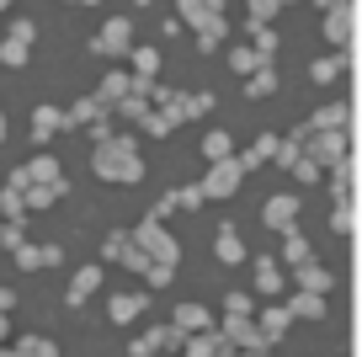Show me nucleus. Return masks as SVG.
<instances>
[{"label": "nucleus", "instance_id": "14", "mask_svg": "<svg viewBox=\"0 0 362 357\" xmlns=\"http://www.w3.org/2000/svg\"><path fill=\"white\" fill-rule=\"evenodd\" d=\"M181 357H235V341L229 336H187V346H181Z\"/></svg>", "mask_w": 362, "mask_h": 357}, {"label": "nucleus", "instance_id": "36", "mask_svg": "<svg viewBox=\"0 0 362 357\" xmlns=\"http://www.w3.org/2000/svg\"><path fill=\"white\" fill-rule=\"evenodd\" d=\"M245 6H250V22L256 27H272V16L283 11V0H245Z\"/></svg>", "mask_w": 362, "mask_h": 357}, {"label": "nucleus", "instance_id": "23", "mask_svg": "<svg viewBox=\"0 0 362 357\" xmlns=\"http://www.w3.org/2000/svg\"><path fill=\"white\" fill-rule=\"evenodd\" d=\"M288 310H293V320H325V293H304L298 288L293 299H288Z\"/></svg>", "mask_w": 362, "mask_h": 357}, {"label": "nucleus", "instance_id": "3", "mask_svg": "<svg viewBox=\"0 0 362 357\" xmlns=\"http://www.w3.org/2000/svg\"><path fill=\"white\" fill-rule=\"evenodd\" d=\"M155 101H160V112H165L170 123H192V118H203V112H214V91H165V86H155Z\"/></svg>", "mask_w": 362, "mask_h": 357}, {"label": "nucleus", "instance_id": "13", "mask_svg": "<svg viewBox=\"0 0 362 357\" xmlns=\"http://www.w3.org/2000/svg\"><path fill=\"white\" fill-rule=\"evenodd\" d=\"M288 320H293V310L288 304H267V310L256 314V325H261V336H267V346H277L288 336Z\"/></svg>", "mask_w": 362, "mask_h": 357}, {"label": "nucleus", "instance_id": "40", "mask_svg": "<svg viewBox=\"0 0 362 357\" xmlns=\"http://www.w3.org/2000/svg\"><path fill=\"white\" fill-rule=\"evenodd\" d=\"M330 230H336V234H351V203H336V213H330Z\"/></svg>", "mask_w": 362, "mask_h": 357}, {"label": "nucleus", "instance_id": "12", "mask_svg": "<svg viewBox=\"0 0 362 357\" xmlns=\"http://www.w3.org/2000/svg\"><path fill=\"white\" fill-rule=\"evenodd\" d=\"M96 288H102V261H96V267H80L75 278H69V293H64V304H69V310H80V304H86Z\"/></svg>", "mask_w": 362, "mask_h": 357}, {"label": "nucleus", "instance_id": "16", "mask_svg": "<svg viewBox=\"0 0 362 357\" xmlns=\"http://www.w3.org/2000/svg\"><path fill=\"white\" fill-rule=\"evenodd\" d=\"M277 144H283L277 134H256L245 149H240V166H245V171H256V166H267V160H277Z\"/></svg>", "mask_w": 362, "mask_h": 357}, {"label": "nucleus", "instance_id": "29", "mask_svg": "<svg viewBox=\"0 0 362 357\" xmlns=\"http://www.w3.org/2000/svg\"><path fill=\"white\" fill-rule=\"evenodd\" d=\"M261 64H267V59H261L256 48H245V43H235V48H229V69H240V75H245V80L256 75Z\"/></svg>", "mask_w": 362, "mask_h": 357}, {"label": "nucleus", "instance_id": "5", "mask_svg": "<svg viewBox=\"0 0 362 357\" xmlns=\"http://www.w3.org/2000/svg\"><path fill=\"white\" fill-rule=\"evenodd\" d=\"M33 38H37V27L27 22V16H16L11 33H6V43H0V64H6V69H22L27 59H33Z\"/></svg>", "mask_w": 362, "mask_h": 357}, {"label": "nucleus", "instance_id": "34", "mask_svg": "<svg viewBox=\"0 0 362 357\" xmlns=\"http://www.w3.org/2000/svg\"><path fill=\"white\" fill-rule=\"evenodd\" d=\"M272 91H277V69H272V64H261L256 75L245 80V96H272Z\"/></svg>", "mask_w": 362, "mask_h": 357}, {"label": "nucleus", "instance_id": "32", "mask_svg": "<svg viewBox=\"0 0 362 357\" xmlns=\"http://www.w3.org/2000/svg\"><path fill=\"white\" fill-rule=\"evenodd\" d=\"M341 69H346V59H341V54H330V59H315V64H309V80H315V86H330V80H336Z\"/></svg>", "mask_w": 362, "mask_h": 357}, {"label": "nucleus", "instance_id": "2", "mask_svg": "<svg viewBox=\"0 0 362 357\" xmlns=\"http://www.w3.org/2000/svg\"><path fill=\"white\" fill-rule=\"evenodd\" d=\"M128 234H134V246L144 251V256L155 261V267H170V272H176L181 251H176V240L165 234V224H160V219H144V224H134Z\"/></svg>", "mask_w": 362, "mask_h": 357}, {"label": "nucleus", "instance_id": "25", "mask_svg": "<svg viewBox=\"0 0 362 357\" xmlns=\"http://www.w3.org/2000/svg\"><path fill=\"white\" fill-rule=\"evenodd\" d=\"M315 256L309 251V240H304V230H293V234H283V267H304V261Z\"/></svg>", "mask_w": 362, "mask_h": 357}, {"label": "nucleus", "instance_id": "15", "mask_svg": "<svg viewBox=\"0 0 362 357\" xmlns=\"http://www.w3.org/2000/svg\"><path fill=\"white\" fill-rule=\"evenodd\" d=\"M293 283H298L304 293H330V288H336V272H325L315 256H309L304 267H293Z\"/></svg>", "mask_w": 362, "mask_h": 357}, {"label": "nucleus", "instance_id": "37", "mask_svg": "<svg viewBox=\"0 0 362 357\" xmlns=\"http://www.w3.org/2000/svg\"><path fill=\"white\" fill-rule=\"evenodd\" d=\"M16 346H22L27 357H59V346L48 341V336H22V341H16Z\"/></svg>", "mask_w": 362, "mask_h": 357}, {"label": "nucleus", "instance_id": "28", "mask_svg": "<svg viewBox=\"0 0 362 357\" xmlns=\"http://www.w3.org/2000/svg\"><path fill=\"white\" fill-rule=\"evenodd\" d=\"M309 128H315V134H330V128H346V107H341V101L320 107L315 118H309Z\"/></svg>", "mask_w": 362, "mask_h": 357}, {"label": "nucleus", "instance_id": "31", "mask_svg": "<svg viewBox=\"0 0 362 357\" xmlns=\"http://www.w3.org/2000/svg\"><path fill=\"white\" fill-rule=\"evenodd\" d=\"M325 38H330L336 48H346V38H351V11H346V6L325 16Z\"/></svg>", "mask_w": 362, "mask_h": 357}, {"label": "nucleus", "instance_id": "11", "mask_svg": "<svg viewBox=\"0 0 362 357\" xmlns=\"http://www.w3.org/2000/svg\"><path fill=\"white\" fill-rule=\"evenodd\" d=\"M283 283H288V267H283V261L256 256V293H261V299H277V293H283Z\"/></svg>", "mask_w": 362, "mask_h": 357}, {"label": "nucleus", "instance_id": "46", "mask_svg": "<svg viewBox=\"0 0 362 357\" xmlns=\"http://www.w3.org/2000/svg\"><path fill=\"white\" fill-rule=\"evenodd\" d=\"M0 139H6V112H0Z\"/></svg>", "mask_w": 362, "mask_h": 357}, {"label": "nucleus", "instance_id": "20", "mask_svg": "<svg viewBox=\"0 0 362 357\" xmlns=\"http://www.w3.org/2000/svg\"><path fill=\"white\" fill-rule=\"evenodd\" d=\"M27 187H54V181H64V171H59V160L54 155H37V160H27Z\"/></svg>", "mask_w": 362, "mask_h": 357}, {"label": "nucleus", "instance_id": "18", "mask_svg": "<svg viewBox=\"0 0 362 357\" xmlns=\"http://www.w3.org/2000/svg\"><path fill=\"white\" fill-rule=\"evenodd\" d=\"M208 320H214V314H208L203 304H176V314H170V325H176L181 336H203Z\"/></svg>", "mask_w": 362, "mask_h": 357}, {"label": "nucleus", "instance_id": "9", "mask_svg": "<svg viewBox=\"0 0 362 357\" xmlns=\"http://www.w3.org/2000/svg\"><path fill=\"white\" fill-rule=\"evenodd\" d=\"M139 314H149V288L144 293H117V299L107 304V320L112 325H134Z\"/></svg>", "mask_w": 362, "mask_h": 357}, {"label": "nucleus", "instance_id": "50", "mask_svg": "<svg viewBox=\"0 0 362 357\" xmlns=\"http://www.w3.org/2000/svg\"><path fill=\"white\" fill-rule=\"evenodd\" d=\"M283 6H293V0H283Z\"/></svg>", "mask_w": 362, "mask_h": 357}, {"label": "nucleus", "instance_id": "6", "mask_svg": "<svg viewBox=\"0 0 362 357\" xmlns=\"http://www.w3.org/2000/svg\"><path fill=\"white\" fill-rule=\"evenodd\" d=\"M240 181H245V166H240V155H235V160H218V166H208L203 192H208V198H235Z\"/></svg>", "mask_w": 362, "mask_h": 357}, {"label": "nucleus", "instance_id": "7", "mask_svg": "<svg viewBox=\"0 0 362 357\" xmlns=\"http://www.w3.org/2000/svg\"><path fill=\"white\" fill-rule=\"evenodd\" d=\"M261 219H267V230L293 234V230H298V198H293V192H277V198H267V203H261Z\"/></svg>", "mask_w": 362, "mask_h": 357}, {"label": "nucleus", "instance_id": "27", "mask_svg": "<svg viewBox=\"0 0 362 357\" xmlns=\"http://www.w3.org/2000/svg\"><path fill=\"white\" fill-rule=\"evenodd\" d=\"M69 192V181H54V187H27V213H37V208H54L59 198Z\"/></svg>", "mask_w": 362, "mask_h": 357}, {"label": "nucleus", "instance_id": "43", "mask_svg": "<svg viewBox=\"0 0 362 357\" xmlns=\"http://www.w3.org/2000/svg\"><path fill=\"white\" fill-rule=\"evenodd\" d=\"M6 310H16V293L11 288H0V314H6Z\"/></svg>", "mask_w": 362, "mask_h": 357}, {"label": "nucleus", "instance_id": "35", "mask_svg": "<svg viewBox=\"0 0 362 357\" xmlns=\"http://www.w3.org/2000/svg\"><path fill=\"white\" fill-rule=\"evenodd\" d=\"M224 38H229V22H224V16H214V22L197 27V48H218Z\"/></svg>", "mask_w": 362, "mask_h": 357}, {"label": "nucleus", "instance_id": "33", "mask_svg": "<svg viewBox=\"0 0 362 357\" xmlns=\"http://www.w3.org/2000/svg\"><path fill=\"white\" fill-rule=\"evenodd\" d=\"M250 48H256V54L272 64V59H277V33H272V27H256V22H250Z\"/></svg>", "mask_w": 362, "mask_h": 357}, {"label": "nucleus", "instance_id": "38", "mask_svg": "<svg viewBox=\"0 0 362 357\" xmlns=\"http://www.w3.org/2000/svg\"><path fill=\"white\" fill-rule=\"evenodd\" d=\"M330 192H336V203L351 198V166H336V171H330Z\"/></svg>", "mask_w": 362, "mask_h": 357}, {"label": "nucleus", "instance_id": "49", "mask_svg": "<svg viewBox=\"0 0 362 357\" xmlns=\"http://www.w3.org/2000/svg\"><path fill=\"white\" fill-rule=\"evenodd\" d=\"M86 6H102V0H86Z\"/></svg>", "mask_w": 362, "mask_h": 357}, {"label": "nucleus", "instance_id": "24", "mask_svg": "<svg viewBox=\"0 0 362 357\" xmlns=\"http://www.w3.org/2000/svg\"><path fill=\"white\" fill-rule=\"evenodd\" d=\"M102 118H107V101L96 96V91H90V96H80L75 107H69V123H75V128H80V123H102Z\"/></svg>", "mask_w": 362, "mask_h": 357}, {"label": "nucleus", "instance_id": "44", "mask_svg": "<svg viewBox=\"0 0 362 357\" xmlns=\"http://www.w3.org/2000/svg\"><path fill=\"white\" fill-rule=\"evenodd\" d=\"M315 6H320V11H325V16H330V11H341L346 0H315Z\"/></svg>", "mask_w": 362, "mask_h": 357}, {"label": "nucleus", "instance_id": "21", "mask_svg": "<svg viewBox=\"0 0 362 357\" xmlns=\"http://www.w3.org/2000/svg\"><path fill=\"white\" fill-rule=\"evenodd\" d=\"M134 91H139V80H134V75H117V69H112V75H102V91H96V96H102L107 107H117V101H128Z\"/></svg>", "mask_w": 362, "mask_h": 357}, {"label": "nucleus", "instance_id": "10", "mask_svg": "<svg viewBox=\"0 0 362 357\" xmlns=\"http://www.w3.org/2000/svg\"><path fill=\"white\" fill-rule=\"evenodd\" d=\"M59 128H69V112H59L54 101H37V112H33V139H37V144H48Z\"/></svg>", "mask_w": 362, "mask_h": 357}, {"label": "nucleus", "instance_id": "39", "mask_svg": "<svg viewBox=\"0 0 362 357\" xmlns=\"http://www.w3.org/2000/svg\"><path fill=\"white\" fill-rule=\"evenodd\" d=\"M170 128H176V123H170V118H165V112H160V107H155V112H149V118H144V134H149V139H165Z\"/></svg>", "mask_w": 362, "mask_h": 357}, {"label": "nucleus", "instance_id": "8", "mask_svg": "<svg viewBox=\"0 0 362 357\" xmlns=\"http://www.w3.org/2000/svg\"><path fill=\"white\" fill-rule=\"evenodd\" d=\"M315 139V144H304V155L315 160V166H346V134H341V128H330V134H309Z\"/></svg>", "mask_w": 362, "mask_h": 357}, {"label": "nucleus", "instance_id": "17", "mask_svg": "<svg viewBox=\"0 0 362 357\" xmlns=\"http://www.w3.org/2000/svg\"><path fill=\"white\" fill-rule=\"evenodd\" d=\"M11 256H16L22 272H37V267H59L64 251H59V246H22V251H11Z\"/></svg>", "mask_w": 362, "mask_h": 357}, {"label": "nucleus", "instance_id": "48", "mask_svg": "<svg viewBox=\"0 0 362 357\" xmlns=\"http://www.w3.org/2000/svg\"><path fill=\"white\" fill-rule=\"evenodd\" d=\"M6 6H11V0H0V11H6Z\"/></svg>", "mask_w": 362, "mask_h": 357}, {"label": "nucleus", "instance_id": "51", "mask_svg": "<svg viewBox=\"0 0 362 357\" xmlns=\"http://www.w3.org/2000/svg\"><path fill=\"white\" fill-rule=\"evenodd\" d=\"M139 6H149V0H139Z\"/></svg>", "mask_w": 362, "mask_h": 357}, {"label": "nucleus", "instance_id": "41", "mask_svg": "<svg viewBox=\"0 0 362 357\" xmlns=\"http://www.w3.org/2000/svg\"><path fill=\"white\" fill-rule=\"evenodd\" d=\"M320 171H325V166H315V160L304 155V160H298V166H293V176H298V181H320Z\"/></svg>", "mask_w": 362, "mask_h": 357}, {"label": "nucleus", "instance_id": "47", "mask_svg": "<svg viewBox=\"0 0 362 357\" xmlns=\"http://www.w3.org/2000/svg\"><path fill=\"white\" fill-rule=\"evenodd\" d=\"M0 341H6V314H0Z\"/></svg>", "mask_w": 362, "mask_h": 357}, {"label": "nucleus", "instance_id": "26", "mask_svg": "<svg viewBox=\"0 0 362 357\" xmlns=\"http://www.w3.org/2000/svg\"><path fill=\"white\" fill-rule=\"evenodd\" d=\"M203 155H208V166H218V160H235V139H229L224 128H214V134L203 139Z\"/></svg>", "mask_w": 362, "mask_h": 357}, {"label": "nucleus", "instance_id": "45", "mask_svg": "<svg viewBox=\"0 0 362 357\" xmlns=\"http://www.w3.org/2000/svg\"><path fill=\"white\" fill-rule=\"evenodd\" d=\"M235 357H267V352H235Z\"/></svg>", "mask_w": 362, "mask_h": 357}, {"label": "nucleus", "instance_id": "1", "mask_svg": "<svg viewBox=\"0 0 362 357\" xmlns=\"http://www.w3.org/2000/svg\"><path fill=\"white\" fill-rule=\"evenodd\" d=\"M90 171L102 181H112V187H134V181H144V155L134 149L128 134H112L90 149Z\"/></svg>", "mask_w": 362, "mask_h": 357}, {"label": "nucleus", "instance_id": "4", "mask_svg": "<svg viewBox=\"0 0 362 357\" xmlns=\"http://www.w3.org/2000/svg\"><path fill=\"white\" fill-rule=\"evenodd\" d=\"M90 54H102V59H128L134 54V27H128V16L102 22V33L90 38Z\"/></svg>", "mask_w": 362, "mask_h": 357}, {"label": "nucleus", "instance_id": "22", "mask_svg": "<svg viewBox=\"0 0 362 357\" xmlns=\"http://www.w3.org/2000/svg\"><path fill=\"white\" fill-rule=\"evenodd\" d=\"M181 16H187V27H203L214 22V16H224V0H176Z\"/></svg>", "mask_w": 362, "mask_h": 357}, {"label": "nucleus", "instance_id": "19", "mask_svg": "<svg viewBox=\"0 0 362 357\" xmlns=\"http://www.w3.org/2000/svg\"><path fill=\"white\" fill-rule=\"evenodd\" d=\"M214 251H218V261H245V240H240V230L235 224H218V234H214Z\"/></svg>", "mask_w": 362, "mask_h": 357}, {"label": "nucleus", "instance_id": "30", "mask_svg": "<svg viewBox=\"0 0 362 357\" xmlns=\"http://www.w3.org/2000/svg\"><path fill=\"white\" fill-rule=\"evenodd\" d=\"M134 80H149V86H155V75H160V54L155 48H134Z\"/></svg>", "mask_w": 362, "mask_h": 357}, {"label": "nucleus", "instance_id": "42", "mask_svg": "<svg viewBox=\"0 0 362 357\" xmlns=\"http://www.w3.org/2000/svg\"><path fill=\"white\" fill-rule=\"evenodd\" d=\"M224 314H250V293H229V299H224Z\"/></svg>", "mask_w": 362, "mask_h": 357}]
</instances>
